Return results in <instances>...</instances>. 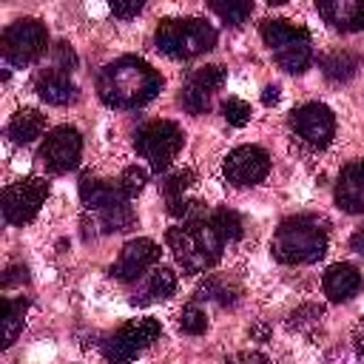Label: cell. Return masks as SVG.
<instances>
[{"instance_id":"6da1fadb","label":"cell","mask_w":364,"mask_h":364,"mask_svg":"<svg viewBox=\"0 0 364 364\" xmlns=\"http://www.w3.org/2000/svg\"><path fill=\"white\" fill-rule=\"evenodd\" d=\"M162 91V74L139 57H119L97 77V94L111 108H139Z\"/></svg>"},{"instance_id":"8d00e7d4","label":"cell","mask_w":364,"mask_h":364,"mask_svg":"<svg viewBox=\"0 0 364 364\" xmlns=\"http://www.w3.org/2000/svg\"><path fill=\"white\" fill-rule=\"evenodd\" d=\"M350 245H353V250H355V253H361V256H364V225H361V228L353 233Z\"/></svg>"},{"instance_id":"4dcf8cb0","label":"cell","mask_w":364,"mask_h":364,"mask_svg":"<svg viewBox=\"0 0 364 364\" xmlns=\"http://www.w3.org/2000/svg\"><path fill=\"white\" fill-rule=\"evenodd\" d=\"M199 296H202V299H216V301H222V304L233 301V293H230V287H225L222 279H208V282L199 287Z\"/></svg>"},{"instance_id":"52a82bcc","label":"cell","mask_w":364,"mask_h":364,"mask_svg":"<svg viewBox=\"0 0 364 364\" xmlns=\"http://www.w3.org/2000/svg\"><path fill=\"white\" fill-rule=\"evenodd\" d=\"M159 336L162 324L156 318H131L102 344V355L108 358V364H131L139 350L154 344Z\"/></svg>"},{"instance_id":"f546056e","label":"cell","mask_w":364,"mask_h":364,"mask_svg":"<svg viewBox=\"0 0 364 364\" xmlns=\"http://www.w3.org/2000/svg\"><path fill=\"white\" fill-rule=\"evenodd\" d=\"M179 327H182V333H191V336H199V333H205L208 330V318H205V313L199 310V307H185L182 313H179Z\"/></svg>"},{"instance_id":"d6986e66","label":"cell","mask_w":364,"mask_h":364,"mask_svg":"<svg viewBox=\"0 0 364 364\" xmlns=\"http://www.w3.org/2000/svg\"><path fill=\"white\" fill-rule=\"evenodd\" d=\"M43 131H46V114H40L37 108H20V111L9 119V125H6L9 139L17 142V145L34 142Z\"/></svg>"},{"instance_id":"7402d4cb","label":"cell","mask_w":364,"mask_h":364,"mask_svg":"<svg viewBox=\"0 0 364 364\" xmlns=\"http://www.w3.org/2000/svg\"><path fill=\"white\" fill-rule=\"evenodd\" d=\"M321 68H324V77L327 80H333V82H347V80H353L355 77V71H358V57L353 54V51H333V54H327L324 57V63H321Z\"/></svg>"},{"instance_id":"8fae6325","label":"cell","mask_w":364,"mask_h":364,"mask_svg":"<svg viewBox=\"0 0 364 364\" xmlns=\"http://www.w3.org/2000/svg\"><path fill=\"white\" fill-rule=\"evenodd\" d=\"M267 173H270V154L259 145H239L225 156V176L239 188L259 185Z\"/></svg>"},{"instance_id":"e575fe53","label":"cell","mask_w":364,"mask_h":364,"mask_svg":"<svg viewBox=\"0 0 364 364\" xmlns=\"http://www.w3.org/2000/svg\"><path fill=\"white\" fill-rule=\"evenodd\" d=\"M111 11H114V17L128 20V17H136V14L142 11V3H139V0H131V3H111Z\"/></svg>"},{"instance_id":"7c38bea8","label":"cell","mask_w":364,"mask_h":364,"mask_svg":"<svg viewBox=\"0 0 364 364\" xmlns=\"http://www.w3.org/2000/svg\"><path fill=\"white\" fill-rule=\"evenodd\" d=\"M290 122H293L296 134H299L307 145H313V148H324V145L333 139V134H336V117H333V111H330L327 105H321V102H307V105H301L299 111H293Z\"/></svg>"},{"instance_id":"7a4b0ae2","label":"cell","mask_w":364,"mask_h":364,"mask_svg":"<svg viewBox=\"0 0 364 364\" xmlns=\"http://www.w3.org/2000/svg\"><path fill=\"white\" fill-rule=\"evenodd\" d=\"M270 250L282 264H313L327 250V228L316 216H290L276 228Z\"/></svg>"},{"instance_id":"d6a6232c","label":"cell","mask_w":364,"mask_h":364,"mask_svg":"<svg viewBox=\"0 0 364 364\" xmlns=\"http://www.w3.org/2000/svg\"><path fill=\"white\" fill-rule=\"evenodd\" d=\"M321 321V307H316V304H307V307H299L293 316H290V324L293 327H307V324H318Z\"/></svg>"},{"instance_id":"ba28073f","label":"cell","mask_w":364,"mask_h":364,"mask_svg":"<svg viewBox=\"0 0 364 364\" xmlns=\"http://www.w3.org/2000/svg\"><path fill=\"white\" fill-rule=\"evenodd\" d=\"M46 46H48L46 26L34 17H23L3 31V57L11 65H28L40 60L46 54Z\"/></svg>"},{"instance_id":"30bf717a","label":"cell","mask_w":364,"mask_h":364,"mask_svg":"<svg viewBox=\"0 0 364 364\" xmlns=\"http://www.w3.org/2000/svg\"><path fill=\"white\" fill-rule=\"evenodd\" d=\"M82 151V136L77 128L71 125H57L46 134V142L40 148V159L46 162V168L51 173H65L77 165Z\"/></svg>"},{"instance_id":"9c48e42d","label":"cell","mask_w":364,"mask_h":364,"mask_svg":"<svg viewBox=\"0 0 364 364\" xmlns=\"http://www.w3.org/2000/svg\"><path fill=\"white\" fill-rule=\"evenodd\" d=\"M48 196V182L40 176L20 179L3 191V216L9 225H26L37 216Z\"/></svg>"},{"instance_id":"3957f363","label":"cell","mask_w":364,"mask_h":364,"mask_svg":"<svg viewBox=\"0 0 364 364\" xmlns=\"http://www.w3.org/2000/svg\"><path fill=\"white\" fill-rule=\"evenodd\" d=\"M168 245L188 273H205L222 259V236L210 225V219H196V222H182L179 228L168 230Z\"/></svg>"},{"instance_id":"5bb4252c","label":"cell","mask_w":364,"mask_h":364,"mask_svg":"<svg viewBox=\"0 0 364 364\" xmlns=\"http://www.w3.org/2000/svg\"><path fill=\"white\" fill-rule=\"evenodd\" d=\"M336 205L347 213H364V159L350 162L336 185Z\"/></svg>"},{"instance_id":"2e32d148","label":"cell","mask_w":364,"mask_h":364,"mask_svg":"<svg viewBox=\"0 0 364 364\" xmlns=\"http://www.w3.org/2000/svg\"><path fill=\"white\" fill-rule=\"evenodd\" d=\"M321 284H324V296L330 301H347L361 290V273H358V267L341 262V264L327 267Z\"/></svg>"},{"instance_id":"603a6c76","label":"cell","mask_w":364,"mask_h":364,"mask_svg":"<svg viewBox=\"0 0 364 364\" xmlns=\"http://www.w3.org/2000/svg\"><path fill=\"white\" fill-rule=\"evenodd\" d=\"M210 9H213L228 26H242V23L250 17L253 3H247V0H213Z\"/></svg>"},{"instance_id":"4316f807","label":"cell","mask_w":364,"mask_h":364,"mask_svg":"<svg viewBox=\"0 0 364 364\" xmlns=\"http://www.w3.org/2000/svg\"><path fill=\"white\" fill-rule=\"evenodd\" d=\"M191 82L199 85V88H205V91L210 94V91H216V88H222V82H225V68H222V65H202V68H196V71L191 74Z\"/></svg>"},{"instance_id":"d4e9b609","label":"cell","mask_w":364,"mask_h":364,"mask_svg":"<svg viewBox=\"0 0 364 364\" xmlns=\"http://www.w3.org/2000/svg\"><path fill=\"white\" fill-rule=\"evenodd\" d=\"M97 216H100L102 230H125V228L134 225V210H131L128 202L114 205V208H108V210H102V213H97Z\"/></svg>"},{"instance_id":"4fadbf2b","label":"cell","mask_w":364,"mask_h":364,"mask_svg":"<svg viewBox=\"0 0 364 364\" xmlns=\"http://www.w3.org/2000/svg\"><path fill=\"white\" fill-rule=\"evenodd\" d=\"M159 259V247L154 239H131L125 242V247L119 250L117 264L111 267V276L119 282H134L136 276H142L154 262Z\"/></svg>"},{"instance_id":"f1b7e54d","label":"cell","mask_w":364,"mask_h":364,"mask_svg":"<svg viewBox=\"0 0 364 364\" xmlns=\"http://www.w3.org/2000/svg\"><path fill=\"white\" fill-rule=\"evenodd\" d=\"M145 182H148V173H145L139 165H128V168L122 171V176H119V191L131 199V196H136V193L145 188Z\"/></svg>"},{"instance_id":"ac0fdd59","label":"cell","mask_w":364,"mask_h":364,"mask_svg":"<svg viewBox=\"0 0 364 364\" xmlns=\"http://www.w3.org/2000/svg\"><path fill=\"white\" fill-rule=\"evenodd\" d=\"M80 199L94 213H102V210H108L114 205L128 202V196L119 191V185L114 188V185H105V182L91 179V176H82V182H80Z\"/></svg>"},{"instance_id":"277c9868","label":"cell","mask_w":364,"mask_h":364,"mask_svg":"<svg viewBox=\"0 0 364 364\" xmlns=\"http://www.w3.org/2000/svg\"><path fill=\"white\" fill-rule=\"evenodd\" d=\"M154 43L162 54L173 60H188L216 46V28L199 17H168L156 26Z\"/></svg>"},{"instance_id":"d590c367","label":"cell","mask_w":364,"mask_h":364,"mask_svg":"<svg viewBox=\"0 0 364 364\" xmlns=\"http://www.w3.org/2000/svg\"><path fill=\"white\" fill-rule=\"evenodd\" d=\"M262 102H264V105H276V102H279V85H267V88L262 91Z\"/></svg>"},{"instance_id":"e0dca14e","label":"cell","mask_w":364,"mask_h":364,"mask_svg":"<svg viewBox=\"0 0 364 364\" xmlns=\"http://www.w3.org/2000/svg\"><path fill=\"white\" fill-rule=\"evenodd\" d=\"M34 88H37L40 100L48 102V105H68V102L77 100V85L68 80V74H63L57 68L40 71L37 80H34Z\"/></svg>"},{"instance_id":"1f68e13d","label":"cell","mask_w":364,"mask_h":364,"mask_svg":"<svg viewBox=\"0 0 364 364\" xmlns=\"http://www.w3.org/2000/svg\"><path fill=\"white\" fill-rule=\"evenodd\" d=\"M191 179H193V173H191V171H176L173 176H168V182H165L168 202H171V199H182V191L191 185Z\"/></svg>"},{"instance_id":"8992f818","label":"cell","mask_w":364,"mask_h":364,"mask_svg":"<svg viewBox=\"0 0 364 364\" xmlns=\"http://www.w3.org/2000/svg\"><path fill=\"white\" fill-rule=\"evenodd\" d=\"M182 142H185V134L176 122L171 119H154V122H145L136 136H134V145H136V154L142 159H148V165L154 171H165L176 154L182 151Z\"/></svg>"},{"instance_id":"9a60e30c","label":"cell","mask_w":364,"mask_h":364,"mask_svg":"<svg viewBox=\"0 0 364 364\" xmlns=\"http://www.w3.org/2000/svg\"><path fill=\"white\" fill-rule=\"evenodd\" d=\"M318 14L338 31H361L364 28V3L358 0H318Z\"/></svg>"},{"instance_id":"836d02e7","label":"cell","mask_w":364,"mask_h":364,"mask_svg":"<svg viewBox=\"0 0 364 364\" xmlns=\"http://www.w3.org/2000/svg\"><path fill=\"white\" fill-rule=\"evenodd\" d=\"M74 63H77V57H74L71 46H68V43H57V46H54V68L63 71V74H68V71L74 68Z\"/></svg>"},{"instance_id":"484cf974","label":"cell","mask_w":364,"mask_h":364,"mask_svg":"<svg viewBox=\"0 0 364 364\" xmlns=\"http://www.w3.org/2000/svg\"><path fill=\"white\" fill-rule=\"evenodd\" d=\"M179 102H182V108H185L188 114H193V117H199V114H205V111L210 108V97H208V91L199 88V85H193V82H188V85L182 88Z\"/></svg>"},{"instance_id":"5b68a950","label":"cell","mask_w":364,"mask_h":364,"mask_svg":"<svg viewBox=\"0 0 364 364\" xmlns=\"http://www.w3.org/2000/svg\"><path fill=\"white\" fill-rule=\"evenodd\" d=\"M262 40L270 46L273 60L287 74H301L313 60L307 28L293 26L290 20H264L262 23Z\"/></svg>"},{"instance_id":"74e56055","label":"cell","mask_w":364,"mask_h":364,"mask_svg":"<svg viewBox=\"0 0 364 364\" xmlns=\"http://www.w3.org/2000/svg\"><path fill=\"white\" fill-rule=\"evenodd\" d=\"M358 358H361V364H364V338L358 341Z\"/></svg>"},{"instance_id":"44dd1931","label":"cell","mask_w":364,"mask_h":364,"mask_svg":"<svg viewBox=\"0 0 364 364\" xmlns=\"http://www.w3.org/2000/svg\"><path fill=\"white\" fill-rule=\"evenodd\" d=\"M28 301L26 299H3V347H11L23 330Z\"/></svg>"},{"instance_id":"83f0119b","label":"cell","mask_w":364,"mask_h":364,"mask_svg":"<svg viewBox=\"0 0 364 364\" xmlns=\"http://www.w3.org/2000/svg\"><path fill=\"white\" fill-rule=\"evenodd\" d=\"M222 117H225L233 128H242V125L250 122V105H247L245 100H239V97H228V100L222 102Z\"/></svg>"},{"instance_id":"ffe728a7","label":"cell","mask_w":364,"mask_h":364,"mask_svg":"<svg viewBox=\"0 0 364 364\" xmlns=\"http://www.w3.org/2000/svg\"><path fill=\"white\" fill-rule=\"evenodd\" d=\"M176 290V273L171 267H156L148 279V287L145 293L134 296L131 304H148V301H162V299H171Z\"/></svg>"},{"instance_id":"cb8c5ba5","label":"cell","mask_w":364,"mask_h":364,"mask_svg":"<svg viewBox=\"0 0 364 364\" xmlns=\"http://www.w3.org/2000/svg\"><path fill=\"white\" fill-rule=\"evenodd\" d=\"M210 225L216 228V233L222 236V242H236V239L242 236V219H239V213L230 210V208H219V210H213Z\"/></svg>"}]
</instances>
